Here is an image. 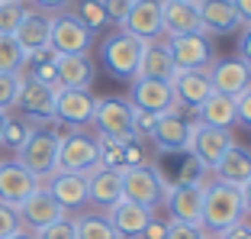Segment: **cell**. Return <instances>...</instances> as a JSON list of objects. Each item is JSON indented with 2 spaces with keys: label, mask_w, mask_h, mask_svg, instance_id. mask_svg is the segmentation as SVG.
<instances>
[{
  "label": "cell",
  "mask_w": 251,
  "mask_h": 239,
  "mask_svg": "<svg viewBox=\"0 0 251 239\" xmlns=\"http://www.w3.org/2000/svg\"><path fill=\"white\" fill-rule=\"evenodd\" d=\"M238 220H245V201H242V187L226 184V181H213L203 191V220L200 226L206 233L219 236L222 230L235 226Z\"/></svg>",
  "instance_id": "6da1fadb"
},
{
  "label": "cell",
  "mask_w": 251,
  "mask_h": 239,
  "mask_svg": "<svg viewBox=\"0 0 251 239\" xmlns=\"http://www.w3.org/2000/svg\"><path fill=\"white\" fill-rule=\"evenodd\" d=\"M171 194V184L155 165H132V168H123V201L142 204V207L155 210L158 204H164Z\"/></svg>",
  "instance_id": "7a4b0ae2"
},
{
  "label": "cell",
  "mask_w": 251,
  "mask_h": 239,
  "mask_svg": "<svg viewBox=\"0 0 251 239\" xmlns=\"http://www.w3.org/2000/svg\"><path fill=\"white\" fill-rule=\"evenodd\" d=\"M29 175H36L39 181L52 178L58 172V133L55 129H32L29 139L16 149V158Z\"/></svg>",
  "instance_id": "3957f363"
},
{
  "label": "cell",
  "mask_w": 251,
  "mask_h": 239,
  "mask_svg": "<svg viewBox=\"0 0 251 239\" xmlns=\"http://www.w3.org/2000/svg\"><path fill=\"white\" fill-rule=\"evenodd\" d=\"M142 49H145V42H139L135 36H129V32H113V36L103 39V65L106 71H110L113 78H119V81H132L135 71H139V61H142Z\"/></svg>",
  "instance_id": "277c9868"
},
{
  "label": "cell",
  "mask_w": 251,
  "mask_h": 239,
  "mask_svg": "<svg viewBox=\"0 0 251 239\" xmlns=\"http://www.w3.org/2000/svg\"><path fill=\"white\" fill-rule=\"evenodd\" d=\"M100 165V146L87 133H58V172L87 175Z\"/></svg>",
  "instance_id": "5b68a950"
},
{
  "label": "cell",
  "mask_w": 251,
  "mask_h": 239,
  "mask_svg": "<svg viewBox=\"0 0 251 239\" xmlns=\"http://www.w3.org/2000/svg\"><path fill=\"white\" fill-rule=\"evenodd\" d=\"M100 136L106 139H116V142H132L139 139L135 136V126H132V107L129 100H119V97H97V110H94V120H90Z\"/></svg>",
  "instance_id": "8992f818"
},
{
  "label": "cell",
  "mask_w": 251,
  "mask_h": 239,
  "mask_svg": "<svg viewBox=\"0 0 251 239\" xmlns=\"http://www.w3.org/2000/svg\"><path fill=\"white\" fill-rule=\"evenodd\" d=\"M168 55L177 71H209L213 65V39L206 32H190V36L168 39Z\"/></svg>",
  "instance_id": "52a82bcc"
},
{
  "label": "cell",
  "mask_w": 251,
  "mask_h": 239,
  "mask_svg": "<svg viewBox=\"0 0 251 239\" xmlns=\"http://www.w3.org/2000/svg\"><path fill=\"white\" fill-rule=\"evenodd\" d=\"M94 32L84 26L77 16L71 13H58L52 16V36H49V49L58 55H87Z\"/></svg>",
  "instance_id": "ba28073f"
},
{
  "label": "cell",
  "mask_w": 251,
  "mask_h": 239,
  "mask_svg": "<svg viewBox=\"0 0 251 239\" xmlns=\"http://www.w3.org/2000/svg\"><path fill=\"white\" fill-rule=\"evenodd\" d=\"M129 107L132 110H142V113H171L180 107L174 104V90H171V81H158V78H135L132 81V90H129Z\"/></svg>",
  "instance_id": "9c48e42d"
},
{
  "label": "cell",
  "mask_w": 251,
  "mask_h": 239,
  "mask_svg": "<svg viewBox=\"0 0 251 239\" xmlns=\"http://www.w3.org/2000/svg\"><path fill=\"white\" fill-rule=\"evenodd\" d=\"M193 129H197V123L184 120L177 110H171V113L158 117V123H155V129H151L148 139L158 146V152H190Z\"/></svg>",
  "instance_id": "30bf717a"
},
{
  "label": "cell",
  "mask_w": 251,
  "mask_h": 239,
  "mask_svg": "<svg viewBox=\"0 0 251 239\" xmlns=\"http://www.w3.org/2000/svg\"><path fill=\"white\" fill-rule=\"evenodd\" d=\"M235 146V139H232L229 129H219V126H203V123H197V129H193V146H190V155L197 158L206 172H216V165L222 162V155Z\"/></svg>",
  "instance_id": "8fae6325"
},
{
  "label": "cell",
  "mask_w": 251,
  "mask_h": 239,
  "mask_svg": "<svg viewBox=\"0 0 251 239\" xmlns=\"http://www.w3.org/2000/svg\"><path fill=\"white\" fill-rule=\"evenodd\" d=\"M16 210H20L23 230H32V233H39V230H45V226H52V223H58V220L68 217V210L61 207L45 187H39L36 194H29Z\"/></svg>",
  "instance_id": "7c38bea8"
},
{
  "label": "cell",
  "mask_w": 251,
  "mask_h": 239,
  "mask_svg": "<svg viewBox=\"0 0 251 239\" xmlns=\"http://www.w3.org/2000/svg\"><path fill=\"white\" fill-rule=\"evenodd\" d=\"M209 81H213V94L222 97H242L251 88V68L242 59H222L209 65Z\"/></svg>",
  "instance_id": "4fadbf2b"
},
{
  "label": "cell",
  "mask_w": 251,
  "mask_h": 239,
  "mask_svg": "<svg viewBox=\"0 0 251 239\" xmlns=\"http://www.w3.org/2000/svg\"><path fill=\"white\" fill-rule=\"evenodd\" d=\"M171 90H174V104H177L180 110H200L203 100L213 97L209 71H174Z\"/></svg>",
  "instance_id": "5bb4252c"
},
{
  "label": "cell",
  "mask_w": 251,
  "mask_h": 239,
  "mask_svg": "<svg viewBox=\"0 0 251 239\" xmlns=\"http://www.w3.org/2000/svg\"><path fill=\"white\" fill-rule=\"evenodd\" d=\"M158 7H161V36L174 39V36L203 32L197 3H187V0H158Z\"/></svg>",
  "instance_id": "9a60e30c"
},
{
  "label": "cell",
  "mask_w": 251,
  "mask_h": 239,
  "mask_svg": "<svg viewBox=\"0 0 251 239\" xmlns=\"http://www.w3.org/2000/svg\"><path fill=\"white\" fill-rule=\"evenodd\" d=\"M42 181L29 175L20 162H0V201L10 207H20L29 194H36Z\"/></svg>",
  "instance_id": "2e32d148"
},
{
  "label": "cell",
  "mask_w": 251,
  "mask_h": 239,
  "mask_svg": "<svg viewBox=\"0 0 251 239\" xmlns=\"http://www.w3.org/2000/svg\"><path fill=\"white\" fill-rule=\"evenodd\" d=\"M97 110V97L90 90H71V88H58L55 94V120L68 123V126H84L94 120Z\"/></svg>",
  "instance_id": "e0dca14e"
},
{
  "label": "cell",
  "mask_w": 251,
  "mask_h": 239,
  "mask_svg": "<svg viewBox=\"0 0 251 239\" xmlns=\"http://www.w3.org/2000/svg\"><path fill=\"white\" fill-rule=\"evenodd\" d=\"M55 94H58V88L42 84V81H32V78L23 75L16 107H23V113H26V117L49 123V120H55Z\"/></svg>",
  "instance_id": "ac0fdd59"
},
{
  "label": "cell",
  "mask_w": 251,
  "mask_h": 239,
  "mask_svg": "<svg viewBox=\"0 0 251 239\" xmlns=\"http://www.w3.org/2000/svg\"><path fill=\"white\" fill-rule=\"evenodd\" d=\"M203 191H206L203 181H193V184H174V187H171V194H168L171 220L200 226V220H203Z\"/></svg>",
  "instance_id": "d6986e66"
},
{
  "label": "cell",
  "mask_w": 251,
  "mask_h": 239,
  "mask_svg": "<svg viewBox=\"0 0 251 239\" xmlns=\"http://www.w3.org/2000/svg\"><path fill=\"white\" fill-rule=\"evenodd\" d=\"M119 26H123V32L135 36L139 42H155L161 36V7H158V0H135L129 16Z\"/></svg>",
  "instance_id": "ffe728a7"
},
{
  "label": "cell",
  "mask_w": 251,
  "mask_h": 239,
  "mask_svg": "<svg viewBox=\"0 0 251 239\" xmlns=\"http://www.w3.org/2000/svg\"><path fill=\"white\" fill-rule=\"evenodd\" d=\"M197 10H200V26L206 36H232L242 26L232 0H200Z\"/></svg>",
  "instance_id": "44dd1931"
},
{
  "label": "cell",
  "mask_w": 251,
  "mask_h": 239,
  "mask_svg": "<svg viewBox=\"0 0 251 239\" xmlns=\"http://www.w3.org/2000/svg\"><path fill=\"white\" fill-rule=\"evenodd\" d=\"M106 220L113 223V230L119 233V239H139L142 230L151 223L155 210L142 207V204H132V201H116L113 207H106Z\"/></svg>",
  "instance_id": "7402d4cb"
},
{
  "label": "cell",
  "mask_w": 251,
  "mask_h": 239,
  "mask_svg": "<svg viewBox=\"0 0 251 239\" xmlns=\"http://www.w3.org/2000/svg\"><path fill=\"white\" fill-rule=\"evenodd\" d=\"M49 36H52V16L42 13V10H26L13 32V39L20 42V49L26 55L39 52V49H49Z\"/></svg>",
  "instance_id": "603a6c76"
},
{
  "label": "cell",
  "mask_w": 251,
  "mask_h": 239,
  "mask_svg": "<svg viewBox=\"0 0 251 239\" xmlns=\"http://www.w3.org/2000/svg\"><path fill=\"white\" fill-rule=\"evenodd\" d=\"M55 78H58V88H71V90H90L97 71L94 61L87 55H58L55 59Z\"/></svg>",
  "instance_id": "cb8c5ba5"
},
{
  "label": "cell",
  "mask_w": 251,
  "mask_h": 239,
  "mask_svg": "<svg viewBox=\"0 0 251 239\" xmlns=\"http://www.w3.org/2000/svg\"><path fill=\"white\" fill-rule=\"evenodd\" d=\"M55 201L65 210H77L87 204V175H74V172H55L49 178V187H45Z\"/></svg>",
  "instance_id": "d4e9b609"
},
{
  "label": "cell",
  "mask_w": 251,
  "mask_h": 239,
  "mask_svg": "<svg viewBox=\"0 0 251 239\" xmlns=\"http://www.w3.org/2000/svg\"><path fill=\"white\" fill-rule=\"evenodd\" d=\"M87 201L100 207H113L116 201H123V172L100 168V165L87 172Z\"/></svg>",
  "instance_id": "484cf974"
},
{
  "label": "cell",
  "mask_w": 251,
  "mask_h": 239,
  "mask_svg": "<svg viewBox=\"0 0 251 239\" xmlns=\"http://www.w3.org/2000/svg\"><path fill=\"white\" fill-rule=\"evenodd\" d=\"M216 181H226V184H235V187H245L251 181V149L245 146H232L222 162L216 165Z\"/></svg>",
  "instance_id": "4316f807"
},
{
  "label": "cell",
  "mask_w": 251,
  "mask_h": 239,
  "mask_svg": "<svg viewBox=\"0 0 251 239\" xmlns=\"http://www.w3.org/2000/svg\"><path fill=\"white\" fill-rule=\"evenodd\" d=\"M174 61H171L168 49L158 42H145V49H142V61H139V71H135V78H158V81H171L174 78ZM132 78V81H135Z\"/></svg>",
  "instance_id": "83f0119b"
},
{
  "label": "cell",
  "mask_w": 251,
  "mask_h": 239,
  "mask_svg": "<svg viewBox=\"0 0 251 239\" xmlns=\"http://www.w3.org/2000/svg\"><path fill=\"white\" fill-rule=\"evenodd\" d=\"M200 123L203 126H219V129H229L238 123V107L232 97H222V94H213L209 100H203L197 110Z\"/></svg>",
  "instance_id": "f1b7e54d"
},
{
  "label": "cell",
  "mask_w": 251,
  "mask_h": 239,
  "mask_svg": "<svg viewBox=\"0 0 251 239\" xmlns=\"http://www.w3.org/2000/svg\"><path fill=\"white\" fill-rule=\"evenodd\" d=\"M74 226H77V239H119V233L113 230L110 220L97 217V213H84V217H77Z\"/></svg>",
  "instance_id": "f546056e"
},
{
  "label": "cell",
  "mask_w": 251,
  "mask_h": 239,
  "mask_svg": "<svg viewBox=\"0 0 251 239\" xmlns=\"http://www.w3.org/2000/svg\"><path fill=\"white\" fill-rule=\"evenodd\" d=\"M26 65V52L13 36H0V75H20Z\"/></svg>",
  "instance_id": "4dcf8cb0"
},
{
  "label": "cell",
  "mask_w": 251,
  "mask_h": 239,
  "mask_svg": "<svg viewBox=\"0 0 251 239\" xmlns=\"http://www.w3.org/2000/svg\"><path fill=\"white\" fill-rule=\"evenodd\" d=\"M71 3H74L71 16H77L90 32H97L100 26H106V13H103V7H100V0H71Z\"/></svg>",
  "instance_id": "1f68e13d"
},
{
  "label": "cell",
  "mask_w": 251,
  "mask_h": 239,
  "mask_svg": "<svg viewBox=\"0 0 251 239\" xmlns=\"http://www.w3.org/2000/svg\"><path fill=\"white\" fill-rule=\"evenodd\" d=\"M23 13H26L23 0H0V36H13Z\"/></svg>",
  "instance_id": "d6a6232c"
},
{
  "label": "cell",
  "mask_w": 251,
  "mask_h": 239,
  "mask_svg": "<svg viewBox=\"0 0 251 239\" xmlns=\"http://www.w3.org/2000/svg\"><path fill=\"white\" fill-rule=\"evenodd\" d=\"M97 146H100V168H116V172H123V146L126 142H116V139H106V136H100L97 139Z\"/></svg>",
  "instance_id": "836d02e7"
},
{
  "label": "cell",
  "mask_w": 251,
  "mask_h": 239,
  "mask_svg": "<svg viewBox=\"0 0 251 239\" xmlns=\"http://www.w3.org/2000/svg\"><path fill=\"white\" fill-rule=\"evenodd\" d=\"M20 84H23V71H20V75H0V110H3V113H10L16 107Z\"/></svg>",
  "instance_id": "e575fe53"
},
{
  "label": "cell",
  "mask_w": 251,
  "mask_h": 239,
  "mask_svg": "<svg viewBox=\"0 0 251 239\" xmlns=\"http://www.w3.org/2000/svg\"><path fill=\"white\" fill-rule=\"evenodd\" d=\"M16 233H23L20 210L0 201V239H10V236H16Z\"/></svg>",
  "instance_id": "d590c367"
},
{
  "label": "cell",
  "mask_w": 251,
  "mask_h": 239,
  "mask_svg": "<svg viewBox=\"0 0 251 239\" xmlns=\"http://www.w3.org/2000/svg\"><path fill=\"white\" fill-rule=\"evenodd\" d=\"M32 236H36V239H77V226H74L71 217H65V220H58V223L32 233Z\"/></svg>",
  "instance_id": "8d00e7d4"
},
{
  "label": "cell",
  "mask_w": 251,
  "mask_h": 239,
  "mask_svg": "<svg viewBox=\"0 0 251 239\" xmlns=\"http://www.w3.org/2000/svg\"><path fill=\"white\" fill-rule=\"evenodd\" d=\"M29 133H32V126H26L20 120H7V129H3V142H0V146H10V149L16 152L23 142L29 139Z\"/></svg>",
  "instance_id": "74e56055"
},
{
  "label": "cell",
  "mask_w": 251,
  "mask_h": 239,
  "mask_svg": "<svg viewBox=\"0 0 251 239\" xmlns=\"http://www.w3.org/2000/svg\"><path fill=\"white\" fill-rule=\"evenodd\" d=\"M203 172H206V168H203L193 155H187L184 162H180V168H177L174 184H193V181H203ZM174 184H171V187H174Z\"/></svg>",
  "instance_id": "f35d334b"
},
{
  "label": "cell",
  "mask_w": 251,
  "mask_h": 239,
  "mask_svg": "<svg viewBox=\"0 0 251 239\" xmlns=\"http://www.w3.org/2000/svg\"><path fill=\"white\" fill-rule=\"evenodd\" d=\"M164 239H206V230H203V226H193V223H177V220H171Z\"/></svg>",
  "instance_id": "ab89813d"
},
{
  "label": "cell",
  "mask_w": 251,
  "mask_h": 239,
  "mask_svg": "<svg viewBox=\"0 0 251 239\" xmlns=\"http://www.w3.org/2000/svg\"><path fill=\"white\" fill-rule=\"evenodd\" d=\"M132 3L135 0H100V7L106 13V23H123L129 16V10H132Z\"/></svg>",
  "instance_id": "60d3db41"
},
{
  "label": "cell",
  "mask_w": 251,
  "mask_h": 239,
  "mask_svg": "<svg viewBox=\"0 0 251 239\" xmlns=\"http://www.w3.org/2000/svg\"><path fill=\"white\" fill-rule=\"evenodd\" d=\"M158 117L155 113H142V110H132V126H135V136H151Z\"/></svg>",
  "instance_id": "b9f144b4"
},
{
  "label": "cell",
  "mask_w": 251,
  "mask_h": 239,
  "mask_svg": "<svg viewBox=\"0 0 251 239\" xmlns=\"http://www.w3.org/2000/svg\"><path fill=\"white\" fill-rule=\"evenodd\" d=\"M235 107H238V123H245L251 129V88L245 90L242 97H235Z\"/></svg>",
  "instance_id": "7bdbcfd3"
},
{
  "label": "cell",
  "mask_w": 251,
  "mask_h": 239,
  "mask_svg": "<svg viewBox=\"0 0 251 239\" xmlns=\"http://www.w3.org/2000/svg\"><path fill=\"white\" fill-rule=\"evenodd\" d=\"M216 239H251V226L245 223V220H238L235 226H229V230H222Z\"/></svg>",
  "instance_id": "ee69618b"
},
{
  "label": "cell",
  "mask_w": 251,
  "mask_h": 239,
  "mask_svg": "<svg viewBox=\"0 0 251 239\" xmlns=\"http://www.w3.org/2000/svg\"><path fill=\"white\" fill-rule=\"evenodd\" d=\"M164 236H168V223H161V220L151 217V223L142 230V236H139V239H164Z\"/></svg>",
  "instance_id": "f6af8a7d"
},
{
  "label": "cell",
  "mask_w": 251,
  "mask_h": 239,
  "mask_svg": "<svg viewBox=\"0 0 251 239\" xmlns=\"http://www.w3.org/2000/svg\"><path fill=\"white\" fill-rule=\"evenodd\" d=\"M238 59L251 68V26H245V36L238 39Z\"/></svg>",
  "instance_id": "bcb514c9"
},
{
  "label": "cell",
  "mask_w": 251,
  "mask_h": 239,
  "mask_svg": "<svg viewBox=\"0 0 251 239\" xmlns=\"http://www.w3.org/2000/svg\"><path fill=\"white\" fill-rule=\"evenodd\" d=\"M235 3V13H238V20L242 23H248L251 26V0H232Z\"/></svg>",
  "instance_id": "7dc6e473"
},
{
  "label": "cell",
  "mask_w": 251,
  "mask_h": 239,
  "mask_svg": "<svg viewBox=\"0 0 251 239\" xmlns=\"http://www.w3.org/2000/svg\"><path fill=\"white\" fill-rule=\"evenodd\" d=\"M32 3H36V7L45 13V10H65L71 0H32Z\"/></svg>",
  "instance_id": "c3c4849f"
},
{
  "label": "cell",
  "mask_w": 251,
  "mask_h": 239,
  "mask_svg": "<svg viewBox=\"0 0 251 239\" xmlns=\"http://www.w3.org/2000/svg\"><path fill=\"white\" fill-rule=\"evenodd\" d=\"M242 201H245V213H251V181L242 187Z\"/></svg>",
  "instance_id": "681fc988"
},
{
  "label": "cell",
  "mask_w": 251,
  "mask_h": 239,
  "mask_svg": "<svg viewBox=\"0 0 251 239\" xmlns=\"http://www.w3.org/2000/svg\"><path fill=\"white\" fill-rule=\"evenodd\" d=\"M7 113H3V110H0V142H3V129H7Z\"/></svg>",
  "instance_id": "f907efd6"
},
{
  "label": "cell",
  "mask_w": 251,
  "mask_h": 239,
  "mask_svg": "<svg viewBox=\"0 0 251 239\" xmlns=\"http://www.w3.org/2000/svg\"><path fill=\"white\" fill-rule=\"evenodd\" d=\"M10 239H36V236H32V233H26V230H23V233H16V236H10Z\"/></svg>",
  "instance_id": "816d5d0a"
},
{
  "label": "cell",
  "mask_w": 251,
  "mask_h": 239,
  "mask_svg": "<svg viewBox=\"0 0 251 239\" xmlns=\"http://www.w3.org/2000/svg\"><path fill=\"white\" fill-rule=\"evenodd\" d=\"M187 3H200V0H187Z\"/></svg>",
  "instance_id": "f5cc1de1"
},
{
  "label": "cell",
  "mask_w": 251,
  "mask_h": 239,
  "mask_svg": "<svg viewBox=\"0 0 251 239\" xmlns=\"http://www.w3.org/2000/svg\"><path fill=\"white\" fill-rule=\"evenodd\" d=\"M206 239H209V236H206ZM213 239H216V236H213Z\"/></svg>",
  "instance_id": "db71d44e"
}]
</instances>
